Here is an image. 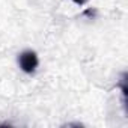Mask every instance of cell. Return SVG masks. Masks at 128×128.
I'll return each instance as SVG.
<instances>
[{
    "instance_id": "obj_1",
    "label": "cell",
    "mask_w": 128,
    "mask_h": 128,
    "mask_svg": "<svg viewBox=\"0 0 128 128\" xmlns=\"http://www.w3.org/2000/svg\"><path fill=\"white\" fill-rule=\"evenodd\" d=\"M18 63H20V68L26 72V74H33L38 68V54L32 50H26L18 56Z\"/></svg>"
},
{
    "instance_id": "obj_2",
    "label": "cell",
    "mask_w": 128,
    "mask_h": 128,
    "mask_svg": "<svg viewBox=\"0 0 128 128\" xmlns=\"http://www.w3.org/2000/svg\"><path fill=\"white\" fill-rule=\"evenodd\" d=\"M72 2H74L76 5H84L86 2H89V0H72Z\"/></svg>"
}]
</instances>
